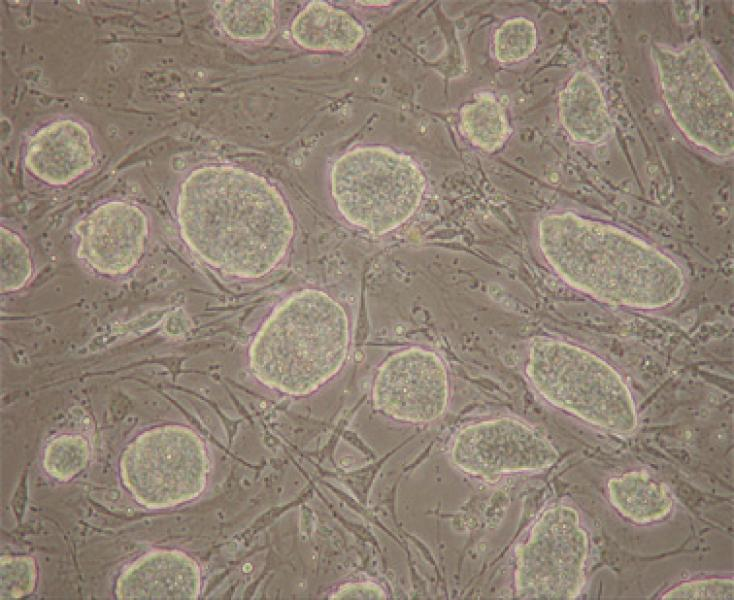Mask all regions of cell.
I'll return each mask as SVG.
<instances>
[{
	"label": "cell",
	"mask_w": 734,
	"mask_h": 600,
	"mask_svg": "<svg viewBox=\"0 0 734 600\" xmlns=\"http://www.w3.org/2000/svg\"><path fill=\"white\" fill-rule=\"evenodd\" d=\"M184 239L206 262L235 276L259 277L284 256L293 219L263 177L230 166L194 171L178 206Z\"/></svg>",
	"instance_id": "obj_1"
},
{
	"label": "cell",
	"mask_w": 734,
	"mask_h": 600,
	"mask_svg": "<svg viewBox=\"0 0 734 600\" xmlns=\"http://www.w3.org/2000/svg\"><path fill=\"white\" fill-rule=\"evenodd\" d=\"M539 243L567 283L608 303L661 308L684 288L683 272L669 256L625 231L573 213L543 218Z\"/></svg>",
	"instance_id": "obj_2"
},
{
	"label": "cell",
	"mask_w": 734,
	"mask_h": 600,
	"mask_svg": "<svg viewBox=\"0 0 734 600\" xmlns=\"http://www.w3.org/2000/svg\"><path fill=\"white\" fill-rule=\"evenodd\" d=\"M348 346L342 306L323 292L304 290L279 305L263 324L250 348V367L266 386L306 395L339 371Z\"/></svg>",
	"instance_id": "obj_3"
},
{
	"label": "cell",
	"mask_w": 734,
	"mask_h": 600,
	"mask_svg": "<svg viewBox=\"0 0 734 600\" xmlns=\"http://www.w3.org/2000/svg\"><path fill=\"white\" fill-rule=\"evenodd\" d=\"M527 373L546 400L585 421L620 433L636 426L634 402L620 375L582 347L555 339L535 340Z\"/></svg>",
	"instance_id": "obj_4"
},
{
	"label": "cell",
	"mask_w": 734,
	"mask_h": 600,
	"mask_svg": "<svg viewBox=\"0 0 734 600\" xmlns=\"http://www.w3.org/2000/svg\"><path fill=\"white\" fill-rule=\"evenodd\" d=\"M425 178L406 155L361 147L342 155L331 171V193L353 225L379 235L404 223L418 207Z\"/></svg>",
	"instance_id": "obj_5"
},
{
	"label": "cell",
	"mask_w": 734,
	"mask_h": 600,
	"mask_svg": "<svg viewBox=\"0 0 734 600\" xmlns=\"http://www.w3.org/2000/svg\"><path fill=\"white\" fill-rule=\"evenodd\" d=\"M657 54L663 93L678 125L701 146L731 152L732 93L704 47L693 43Z\"/></svg>",
	"instance_id": "obj_6"
},
{
	"label": "cell",
	"mask_w": 734,
	"mask_h": 600,
	"mask_svg": "<svg viewBox=\"0 0 734 600\" xmlns=\"http://www.w3.org/2000/svg\"><path fill=\"white\" fill-rule=\"evenodd\" d=\"M587 539L567 507L546 511L518 556L516 586L524 599H571L581 586Z\"/></svg>",
	"instance_id": "obj_7"
},
{
	"label": "cell",
	"mask_w": 734,
	"mask_h": 600,
	"mask_svg": "<svg viewBox=\"0 0 734 600\" xmlns=\"http://www.w3.org/2000/svg\"><path fill=\"white\" fill-rule=\"evenodd\" d=\"M557 457L539 431L511 418L466 427L452 448V460L459 469L488 480L506 473L543 469Z\"/></svg>",
	"instance_id": "obj_8"
},
{
	"label": "cell",
	"mask_w": 734,
	"mask_h": 600,
	"mask_svg": "<svg viewBox=\"0 0 734 600\" xmlns=\"http://www.w3.org/2000/svg\"><path fill=\"white\" fill-rule=\"evenodd\" d=\"M375 407L405 422H430L443 414L448 402V377L433 352L409 348L389 357L373 385Z\"/></svg>",
	"instance_id": "obj_9"
},
{
	"label": "cell",
	"mask_w": 734,
	"mask_h": 600,
	"mask_svg": "<svg viewBox=\"0 0 734 600\" xmlns=\"http://www.w3.org/2000/svg\"><path fill=\"white\" fill-rule=\"evenodd\" d=\"M83 257L96 269L118 273L138 259L146 220L135 206L111 203L98 208L80 226Z\"/></svg>",
	"instance_id": "obj_10"
},
{
	"label": "cell",
	"mask_w": 734,
	"mask_h": 600,
	"mask_svg": "<svg viewBox=\"0 0 734 600\" xmlns=\"http://www.w3.org/2000/svg\"><path fill=\"white\" fill-rule=\"evenodd\" d=\"M87 131L78 123H53L32 137L26 163L39 178L53 184L69 182L86 171L93 161Z\"/></svg>",
	"instance_id": "obj_11"
},
{
	"label": "cell",
	"mask_w": 734,
	"mask_h": 600,
	"mask_svg": "<svg viewBox=\"0 0 734 600\" xmlns=\"http://www.w3.org/2000/svg\"><path fill=\"white\" fill-rule=\"evenodd\" d=\"M291 34L297 44L309 50L348 52L361 42L364 30L348 13L314 1L296 16Z\"/></svg>",
	"instance_id": "obj_12"
},
{
	"label": "cell",
	"mask_w": 734,
	"mask_h": 600,
	"mask_svg": "<svg viewBox=\"0 0 734 600\" xmlns=\"http://www.w3.org/2000/svg\"><path fill=\"white\" fill-rule=\"evenodd\" d=\"M559 105L562 123L577 141L595 143L608 133L604 99L589 75L576 74L562 91Z\"/></svg>",
	"instance_id": "obj_13"
},
{
	"label": "cell",
	"mask_w": 734,
	"mask_h": 600,
	"mask_svg": "<svg viewBox=\"0 0 734 600\" xmlns=\"http://www.w3.org/2000/svg\"><path fill=\"white\" fill-rule=\"evenodd\" d=\"M608 489L616 509L638 523L661 519L672 506L667 487L643 472H630L613 478Z\"/></svg>",
	"instance_id": "obj_14"
},
{
	"label": "cell",
	"mask_w": 734,
	"mask_h": 600,
	"mask_svg": "<svg viewBox=\"0 0 734 600\" xmlns=\"http://www.w3.org/2000/svg\"><path fill=\"white\" fill-rule=\"evenodd\" d=\"M214 11L223 30L235 39H264L275 27L273 1H217Z\"/></svg>",
	"instance_id": "obj_15"
},
{
	"label": "cell",
	"mask_w": 734,
	"mask_h": 600,
	"mask_svg": "<svg viewBox=\"0 0 734 600\" xmlns=\"http://www.w3.org/2000/svg\"><path fill=\"white\" fill-rule=\"evenodd\" d=\"M461 127L474 145L486 151L498 149L509 133L504 109L491 95H483L462 108Z\"/></svg>",
	"instance_id": "obj_16"
},
{
	"label": "cell",
	"mask_w": 734,
	"mask_h": 600,
	"mask_svg": "<svg viewBox=\"0 0 734 600\" xmlns=\"http://www.w3.org/2000/svg\"><path fill=\"white\" fill-rule=\"evenodd\" d=\"M536 29L525 18L503 23L494 36L495 56L500 62H516L528 57L536 47Z\"/></svg>",
	"instance_id": "obj_17"
},
{
	"label": "cell",
	"mask_w": 734,
	"mask_h": 600,
	"mask_svg": "<svg viewBox=\"0 0 734 600\" xmlns=\"http://www.w3.org/2000/svg\"><path fill=\"white\" fill-rule=\"evenodd\" d=\"M732 579H706L683 583L664 594V599H733Z\"/></svg>",
	"instance_id": "obj_18"
},
{
	"label": "cell",
	"mask_w": 734,
	"mask_h": 600,
	"mask_svg": "<svg viewBox=\"0 0 734 600\" xmlns=\"http://www.w3.org/2000/svg\"><path fill=\"white\" fill-rule=\"evenodd\" d=\"M333 599H384L385 593L373 583H351L338 589Z\"/></svg>",
	"instance_id": "obj_19"
}]
</instances>
